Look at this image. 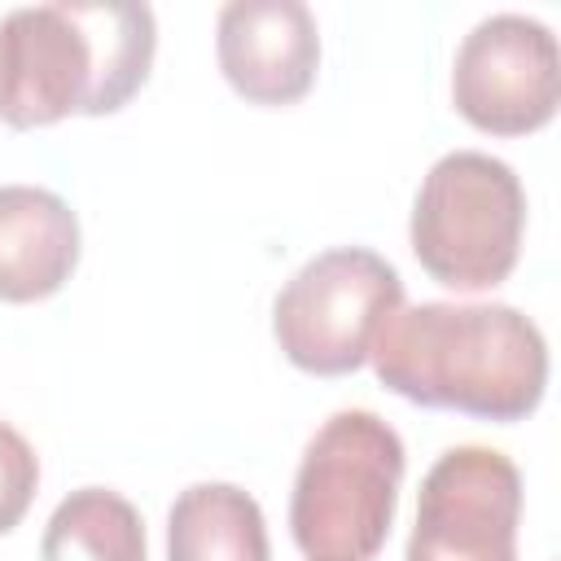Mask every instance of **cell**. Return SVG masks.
I'll use <instances>...</instances> for the list:
<instances>
[{
	"label": "cell",
	"mask_w": 561,
	"mask_h": 561,
	"mask_svg": "<svg viewBox=\"0 0 561 561\" xmlns=\"http://www.w3.org/2000/svg\"><path fill=\"white\" fill-rule=\"evenodd\" d=\"M373 373L408 403L478 421H526L548 386V342L508 302L399 307L368 346Z\"/></svg>",
	"instance_id": "cell-1"
},
{
	"label": "cell",
	"mask_w": 561,
	"mask_h": 561,
	"mask_svg": "<svg viewBox=\"0 0 561 561\" xmlns=\"http://www.w3.org/2000/svg\"><path fill=\"white\" fill-rule=\"evenodd\" d=\"M158 22L131 0L22 4L0 18V123L31 131L114 114L149 79Z\"/></svg>",
	"instance_id": "cell-2"
},
{
	"label": "cell",
	"mask_w": 561,
	"mask_h": 561,
	"mask_svg": "<svg viewBox=\"0 0 561 561\" xmlns=\"http://www.w3.org/2000/svg\"><path fill=\"white\" fill-rule=\"evenodd\" d=\"M403 438L368 408L333 412L307 443L294 491L289 535L307 561H373L394 526L403 486Z\"/></svg>",
	"instance_id": "cell-3"
},
{
	"label": "cell",
	"mask_w": 561,
	"mask_h": 561,
	"mask_svg": "<svg viewBox=\"0 0 561 561\" xmlns=\"http://www.w3.org/2000/svg\"><path fill=\"white\" fill-rule=\"evenodd\" d=\"M526 232V188L504 158L482 149L443 153L412 202L408 241L416 263L456 294L495 289L513 276Z\"/></svg>",
	"instance_id": "cell-4"
},
{
	"label": "cell",
	"mask_w": 561,
	"mask_h": 561,
	"mask_svg": "<svg viewBox=\"0 0 561 561\" xmlns=\"http://www.w3.org/2000/svg\"><path fill=\"white\" fill-rule=\"evenodd\" d=\"M403 307L390 259L364 245H333L307 259L272 302L280 355L311 377H346L368 359L377 329Z\"/></svg>",
	"instance_id": "cell-5"
},
{
	"label": "cell",
	"mask_w": 561,
	"mask_h": 561,
	"mask_svg": "<svg viewBox=\"0 0 561 561\" xmlns=\"http://www.w3.org/2000/svg\"><path fill=\"white\" fill-rule=\"evenodd\" d=\"M522 469L478 443L447 447L421 478L403 561H517Z\"/></svg>",
	"instance_id": "cell-6"
},
{
	"label": "cell",
	"mask_w": 561,
	"mask_h": 561,
	"mask_svg": "<svg viewBox=\"0 0 561 561\" xmlns=\"http://www.w3.org/2000/svg\"><path fill=\"white\" fill-rule=\"evenodd\" d=\"M561 96L557 35L530 13H491L456 48L451 101L486 136H526L552 123Z\"/></svg>",
	"instance_id": "cell-7"
},
{
	"label": "cell",
	"mask_w": 561,
	"mask_h": 561,
	"mask_svg": "<svg viewBox=\"0 0 561 561\" xmlns=\"http://www.w3.org/2000/svg\"><path fill=\"white\" fill-rule=\"evenodd\" d=\"M215 57L250 105H294L320 70V26L302 0H228L215 22Z\"/></svg>",
	"instance_id": "cell-8"
},
{
	"label": "cell",
	"mask_w": 561,
	"mask_h": 561,
	"mask_svg": "<svg viewBox=\"0 0 561 561\" xmlns=\"http://www.w3.org/2000/svg\"><path fill=\"white\" fill-rule=\"evenodd\" d=\"M79 267V219L53 188L0 184V302L53 298Z\"/></svg>",
	"instance_id": "cell-9"
},
{
	"label": "cell",
	"mask_w": 561,
	"mask_h": 561,
	"mask_svg": "<svg viewBox=\"0 0 561 561\" xmlns=\"http://www.w3.org/2000/svg\"><path fill=\"white\" fill-rule=\"evenodd\" d=\"M167 561H272L259 500L232 482L184 486L167 513Z\"/></svg>",
	"instance_id": "cell-10"
},
{
	"label": "cell",
	"mask_w": 561,
	"mask_h": 561,
	"mask_svg": "<svg viewBox=\"0 0 561 561\" xmlns=\"http://www.w3.org/2000/svg\"><path fill=\"white\" fill-rule=\"evenodd\" d=\"M39 561H149L145 522L118 491L79 486L53 508Z\"/></svg>",
	"instance_id": "cell-11"
},
{
	"label": "cell",
	"mask_w": 561,
	"mask_h": 561,
	"mask_svg": "<svg viewBox=\"0 0 561 561\" xmlns=\"http://www.w3.org/2000/svg\"><path fill=\"white\" fill-rule=\"evenodd\" d=\"M35 486H39L35 447L9 421H0V535H9L26 517V508L35 500Z\"/></svg>",
	"instance_id": "cell-12"
}]
</instances>
